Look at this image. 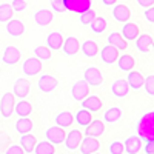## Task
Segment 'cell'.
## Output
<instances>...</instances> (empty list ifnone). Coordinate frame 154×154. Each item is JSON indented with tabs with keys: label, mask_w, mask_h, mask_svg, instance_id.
Masks as SVG:
<instances>
[{
	"label": "cell",
	"mask_w": 154,
	"mask_h": 154,
	"mask_svg": "<svg viewBox=\"0 0 154 154\" xmlns=\"http://www.w3.org/2000/svg\"><path fill=\"white\" fill-rule=\"evenodd\" d=\"M100 53V57H102V62L103 63H108V65H111V63H116L119 59V49L114 48L112 45H105L103 49L99 51Z\"/></svg>",
	"instance_id": "obj_14"
},
{
	"label": "cell",
	"mask_w": 154,
	"mask_h": 154,
	"mask_svg": "<svg viewBox=\"0 0 154 154\" xmlns=\"http://www.w3.org/2000/svg\"><path fill=\"white\" fill-rule=\"evenodd\" d=\"M63 40H65V38L62 37L60 32L53 31V32H49L48 37H46V46H48L49 49H56V51H57V49H62Z\"/></svg>",
	"instance_id": "obj_26"
},
{
	"label": "cell",
	"mask_w": 154,
	"mask_h": 154,
	"mask_svg": "<svg viewBox=\"0 0 154 154\" xmlns=\"http://www.w3.org/2000/svg\"><path fill=\"white\" fill-rule=\"evenodd\" d=\"M88 94H89V85H88V82L85 79H80V80L74 82V85L71 88V96H72L74 100L82 102Z\"/></svg>",
	"instance_id": "obj_6"
},
{
	"label": "cell",
	"mask_w": 154,
	"mask_h": 154,
	"mask_svg": "<svg viewBox=\"0 0 154 154\" xmlns=\"http://www.w3.org/2000/svg\"><path fill=\"white\" fill-rule=\"evenodd\" d=\"M11 6H12V9H14V12H23L28 6V2L26 0H12Z\"/></svg>",
	"instance_id": "obj_42"
},
{
	"label": "cell",
	"mask_w": 154,
	"mask_h": 154,
	"mask_svg": "<svg viewBox=\"0 0 154 154\" xmlns=\"http://www.w3.org/2000/svg\"><path fill=\"white\" fill-rule=\"evenodd\" d=\"M74 123V116L69 111H60L56 116V125L62 126V128H68Z\"/></svg>",
	"instance_id": "obj_30"
},
{
	"label": "cell",
	"mask_w": 154,
	"mask_h": 154,
	"mask_svg": "<svg viewBox=\"0 0 154 154\" xmlns=\"http://www.w3.org/2000/svg\"><path fill=\"white\" fill-rule=\"evenodd\" d=\"M137 5L142 8H148V6L154 5V0H137Z\"/></svg>",
	"instance_id": "obj_47"
},
{
	"label": "cell",
	"mask_w": 154,
	"mask_h": 154,
	"mask_svg": "<svg viewBox=\"0 0 154 154\" xmlns=\"http://www.w3.org/2000/svg\"><path fill=\"white\" fill-rule=\"evenodd\" d=\"M82 139H83V134L79 131V130H71L68 133V136L65 137V146L69 149V151H74V149H79L80 143H82Z\"/></svg>",
	"instance_id": "obj_16"
},
{
	"label": "cell",
	"mask_w": 154,
	"mask_h": 154,
	"mask_svg": "<svg viewBox=\"0 0 154 154\" xmlns=\"http://www.w3.org/2000/svg\"><path fill=\"white\" fill-rule=\"evenodd\" d=\"M6 32L11 37H20L25 32V25L19 19H11L6 22Z\"/></svg>",
	"instance_id": "obj_23"
},
{
	"label": "cell",
	"mask_w": 154,
	"mask_h": 154,
	"mask_svg": "<svg viewBox=\"0 0 154 154\" xmlns=\"http://www.w3.org/2000/svg\"><path fill=\"white\" fill-rule=\"evenodd\" d=\"M112 17L117 20V22H120V23H125V22H128L130 20V17H131V9L128 8L126 5H117L116 3L114 6H112Z\"/></svg>",
	"instance_id": "obj_18"
},
{
	"label": "cell",
	"mask_w": 154,
	"mask_h": 154,
	"mask_svg": "<svg viewBox=\"0 0 154 154\" xmlns=\"http://www.w3.org/2000/svg\"><path fill=\"white\" fill-rule=\"evenodd\" d=\"M143 17H145V20H146L148 23L154 25V5H152V6H148V8H145Z\"/></svg>",
	"instance_id": "obj_44"
},
{
	"label": "cell",
	"mask_w": 154,
	"mask_h": 154,
	"mask_svg": "<svg viewBox=\"0 0 154 154\" xmlns=\"http://www.w3.org/2000/svg\"><path fill=\"white\" fill-rule=\"evenodd\" d=\"M111 93L116 97H126L128 93H130V83L125 79H117L114 80L111 85Z\"/></svg>",
	"instance_id": "obj_19"
},
{
	"label": "cell",
	"mask_w": 154,
	"mask_h": 154,
	"mask_svg": "<svg viewBox=\"0 0 154 154\" xmlns=\"http://www.w3.org/2000/svg\"><path fill=\"white\" fill-rule=\"evenodd\" d=\"M108 149H109L111 154H122V152H125V145L122 142H117V140H116V142H112L109 145Z\"/></svg>",
	"instance_id": "obj_43"
},
{
	"label": "cell",
	"mask_w": 154,
	"mask_h": 154,
	"mask_svg": "<svg viewBox=\"0 0 154 154\" xmlns=\"http://www.w3.org/2000/svg\"><path fill=\"white\" fill-rule=\"evenodd\" d=\"M126 80L128 83H130V88L131 89H140V88H143V83H145V77L142 72H139V71H128V77H126Z\"/></svg>",
	"instance_id": "obj_21"
},
{
	"label": "cell",
	"mask_w": 154,
	"mask_h": 154,
	"mask_svg": "<svg viewBox=\"0 0 154 154\" xmlns=\"http://www.w3.org/2000/svg\"><path fill=\"white\" fill-rule=\"evenodd\" d=\"M74 120H75L77 123H79L80 126H86L89 122L93 120V114H91V111H88V109L82 108V109H79V111L75 112Z\"/></svg>",
	"instance_id": "obj_34"
},
{
	"label": "cell",
	"mask_w": 154,
	"mask_h": 154,
	"mask_svg": "<svg viewBox=\"0 0 154 154\" xmlns=\"http://www.w3.org/2000/svg\"><path fill=\"white\" fill-rule=\"evenodd\" d=\"M106 42H108V45H112L114 48H117L119 51H123V49L128 48V40L120 32H111L106 37Z\"/></svg>",
	"instance_id": "obj_25"
},
{
	"label": "cell",
	"mask_w": 154,
	"mask_h": 154,
	"mask_svg": "<svg viewBox=\"0 0 154 154\" xmlns=\"http://www.w3.org/2000/svg\"><path fill=\"white\" fill-rule=\"evenodd\" d=\"M125 152L128 154H137L142 151V139H140L139 136H130L125 142Z\"/></svg>",
	"instance_id": "obj_20"
},
{
	"label": "cell",
	"mask_w": 154,
	"mask_h": 154,
	"mask_svg": "<svg viewBox=\"0 0 154 154\" xmlns=\"http://www.w3.org/2000/svg\"><path fill=\"white\" fill-rule=\"evenodd\" d=\"M35 143H37L35 136H32L31 133H25V134H22V137H20V145H22V148H23L25 152L31 154L32 149H34V146H35Z\"/></svg>",
	"instance_id": "obj_28"
},
{
	"label": "cell",
	"mask_w": 154,
	"mask_h": 154,
	"mask_svg": "<svg viewBox=\"0 0 154 154\" xmlns=\"http://www.w3.org/2000/svg\"><path fill=\"white\" fill-rule=\"evenodd\" d=\"M143 89L146 91L148 96L154 97V74L145 77V83H143Z\"/></svg>",
	"instance_id": "obj_40"
},
{
	"label": "cell",
	"mask_w": 154,
	"mask_h": 154,
	"mask_svg": "<svg viewBox=\"0 0 154 154\" xmlns=\"http://www.w3.org/2000/svg\"><path fill=\"white\" fill-rule=\"evenodd\" d=\"M102 100H100V97H97V96H86L83 100H82V108H85V109H88V111H93V112H97V111H100L102 109Z\"/></svg>",
	"instance_id": "obj_24"
},
{
	"label": "cell",
	"mask_w": 154,
	"mask_h": 154,
	"mask_svg": "<svg viewBox=\"0 0 154 154\" xmlns=\"http://www.w3.org/2000/svg\"><path fill=\"white\" fill-rule=\"evenodd\" d=\"M46 140H49L53 145H60L65 142V137H66V133H65V128H62L59 125H54V126H49L46 133Z\"/></svg>",
	"instance_id": "obj_4"
},
{
	"label": "cell",
	"mask_w": 154,
	"mask_h": 154,
	"mask_svg": "<svg viewBox=\"0 0 154 154\" xmlns=\"http://www.w3.org/2000/svg\"><path fill=\"white\" fill-rule=\"evenodd\" d=\"M63 2H65L66 11L77 12V14H82L93 5V0H63Z\"/></svg>",
	"instance_id": "obj_8"
},
{
	"label": "cell",
	"mask_w": 154,
	"mask_h": 154,
	"mask_svg": "<svg viewBox=\"0 0 154 154\" xmlns=\"http://www.w3.org/2000/svg\"><path fill=\"white\" fill-rule=\"evenodd\" d=\"M91 29H93V32L94 34H102L105 29H106V26H108V23H106V20H105V17H97L96 16V19L91 22Z\"/></svg>",
	"instance_id": "obj_37"
},
{
	"label": "cell",
	"mask_w": 154,
	"mask_h": 154,
	"mask_svg": "<svg viewBox=\"0 0 154 154\" xmlns=\"http://www.w3.org/2000/svg\"><path fill=\"white\" fill-rule=\"evenodd\" d=\"M42 60L37 59L35 56L34 57H28L26 60L23 62V66H22V71L25 75L28 77H32V75H37L42 72Z\"/></svg>",
	"instance_id": "obj_3"
},
{
	"label": "cell",
	"mask_w": 154,
	"mask_h": 154,
	"mask_svg": "<svg viewBox=\"0 0 154 154\" xmlns=\"http://www.w3.org/2000/svg\"><path fill=\"white\" fill-rule=\"evenodd\" d=\"M12 16H14V9H12L11 3L0 5V23H6L8 20L12 19Z\"/></svg>",
	"instance_id": "obj_36"
},
{
	"label": "cell",
	"mask_w": 154,
	"mask_h": 154,
	"mask_svg": "<svg viewBox=\"0 0 154 154\" xmlns=\"http://www.w3.org/2000/svg\"><path fill=\"white\" fill-rule=\"evenodd\" d=\"M80 51L83 53L85 57H89V59H93L99 54V45L94 42V40H85L82 45H80Z\"/></svg>",
	"instance_id": "obj_27"
},
{
	"label": "cell",
	"mask_w": 154,
	"mask_h": 154,
	"mask_svg": "<svg viewBox=\"0 0 154 154\" xmlns=\"http://www.w3.org/2000/svg\"><path fill=\"white\" fill-rule=\"evenodd\" d=\"M120 117H122V109L117 106L109 108L108 111H105V116H103L106 123H116L117 120H120Z\"/></svg>",
	"instance_id": "obj_35"
},
{
	"label": "cell",
	"mask_w": 154,
	"mask_h": 154,
	"mask_svg": "<svg viewBox=\"0 0 154 154\" xmlns=\"http://www.w3.org/2000/svg\"><path fill=\"white\" fill-rule=\"evenodd\" d=\"M14 112L19 116V117H28V116L32 112V105L26 100H19V103H16L14 106Z\"/></svg>",
	"instance_id": "obj_31"
},
{
	"label": "cell",
	"mask_w": 154,
	"mask_h": 154,
	"mask_svg": "<svg viewBox=\"0 0 154 154\" xmlns=\"http://www.w3.org/2000/svg\"><path fill=\"white\" fill-rule=\"evenodd\" d=\"M143 151L146 154H154V140H148V142H145Z\"/></svg>",
	"instance_id": "obj_46"
},
{
	"label": "cell",
	"mask_w": 154,
	"mask_h": 154,
	"mask_svg": "<svg viewBox=\"0 0 154 154\" xmlns=\"http://www.w3.org/2000/svg\"><path fill=\"white\" fill-rule=\"evenodd\" d=\"M31 89V83L26 79H17L14 82V86H12V94H14L17 99H26Z\"/></svg>",
	"instance_id": "obj_11"
},
{
	"label": "cell",
	"mask_w": 154,
	"mask_h": 154,
	"mask_svg": "<svg viewBox=\"0 0 154 154\" xmlns=\"http://www.w3.org/2000/svg\"><path fill=\"white\" fill-rule=\"evenodd\" d=\"M34 128V122L28 117H20L16 122V131L19 134H25V133H31Z\"/></svg>",
	"instance_id": "obj_32"
},
{
	"label": "cell",
	"mask_w": 154,
	"mask_h": 154,
	"mask_svg": "<svg viewBox=\"0 0 154 154\" xmlns=\"http://www.w3.org/2000/svg\"><path fill=\"white\" fill-rule=\"evenodd\" d=\"M102 3H103L105 6H114L116 3H117V0H102Z\"/></svg>",
	"instance_id": "obj_48"
},
{
	"label": "cell",
	"mask_w": 154,
	"mask_h": 154,
	"mask_svg": "<svg viewBox=\"0 0 154 154\" xmlns=\"http://www.w3.org/2000/svg\"><path fill=\"white\" fill-rule=\"evenodd\" d=\"M34 154H54L56 152V148L54 145L49 142V140H45V142H37L34 149H32Z\"/></svg>",
	"instance_id": "obj_33"
},
{
	"label": "cell",
	"mask_w": 154,
	"mask_h": 154,
	"mask_svg": "<svg viewBox=\"0 0 154 154\" xmlns=\"http://www.w3.org/2000/svg\"><path fill=\"white\" fill-rule=\"evenodd\" d=\"M96 19V11L94 9H86L85 12H82L80 14V23L82 25H91V22Z\"/></svg>",
	"instance_id": "obj_39"
},
{
	"label": "cell",
	"mask_w": 154,
	"mask_h": 154,
	"mask_svg": "<svg viewBox=\"0 0 154 154\" xmlns=\"http://www.w3.org/2000/svg\"><path fill=\"white\" fill-rule=\"evenodd\" d=\"M99 148H100V142L97 140V137H89V136H86V137L82 139V143H80V146H79V149H80L82 154H93V152H97Z\"/></svg>",
	"instance_id": "obj_12"
},
{
	"label": "cell",
	"mask_w": 154,
	"mask_h": 154,
	"mask_svg": "<svg viewBox=\"0 0 154 154\" xmlns=\"http://www.w3.org/2000/svg\"><path fill=\"white\" fill-rule=\"evenodd\" d=\"M22 152H25L23 148H22V145H11L6 149V154H22Z\"/></svg>",
	"instance_id": "obj_45"
},
{
	"label": "cell",
	"mask_w": 154,
	"mask_h": 154,
	"mask_svg": "<svg viewBox=\"0 0 154 154\" xmlns=\"http://www.w3.org/2000/svg\"><path fill=\"white\" fill-rule=\"evenodd\" d=\"M57 85H59V80L51 74H42L40 77H38V82H37L38 89H40L42 93H46V94L53 93L57 88Z\"/></svg>",
	"instance_id": "obj_5"
},
{
	"label": "cell",
	"mask_w": 154,
	"mask_h": 154,
	"mask_svg": "<svg viewBox=\"0 0 154 154\" xmlns=\"http://www.w3.org/2000/svg\"><path fill=\"white\" fill-rule=\"evenodd\" d=\"M134 43H136V48H137L139 53L148 54L149 51L154 48V38L149 34H139L137 38L134 40Z\"/></svg>",
	"instance_id": "obj_9"
},
{
	"label": "cell",
	"mask_w": 154,
	"mask_h": 154,
	"mask_svg": "<svg viewBox=\"0 0 154 154\" xmlns=\"http://www.w3.org/2000/svg\"><path fill=\"white\" fill-rule=\"evenodd\" d=\"M128 42H134L136 38H137V35L140 34V31H139V26L136 23H131L130 20L128 22H125L123 23V26H122V32H120Z\"/></svg>",
	"instance_id": "obj_22"
},
{
	"label": "cell",
	"mask_w": 154,
	"mask_h": 154,
	"mask_svg": "<svg viewBox=\"0 0 154 154\" xmlns=\"http://www.w3.org/2000/svg\"><path fill=\"white\" fill-rule=\"evenodd\" d=\"M134 65H136V62H134L133 56H130V54H122L117 59V66H119L120 71L128 72V71L134 69Z\"/></svg>",
	"instance_id": "obj_29"
},
{
	"label": "cell",
	"mask_w": 154,
	"mask_h": 154,
	"mask_svg": "<svg viewBox=\"0 0 154 154\" xmlns=\"http://www.w3.org/2000/svg\"><path fill=\"white\" fill-rule=\"evenodd\" d=\"M34 56H35L37 59H40L42 62H46V60H49L51 57H53V54H51V49H49L46 45H38V46H35Z\"/></svg>",
	"instance_id": "obj_38"
},
{
	"label": "cell",
	"mask_w": 154,
	"mask_h": 154,
	"mask_svg": "<svg viewBox=\"0 0 154 154\" xmlns=\"http://www.w3.org/2000/svg\"><path fill=\"white\" fill-rule=\"evenodd\" d=\"M20 57H22V53L19 51V48L17 46H12V45L11 46H6V49L3 51V56H2L3 63H5V65H9V66L19 63Z\"/></svg>",
	"instance_id": "obj_13"
},
{
	"label": "cell",
	"mask_w": 154,
	"mask_h": 154,
	"mask_svg": "<svg viewBox=\"0 0 154 154\" xmlns=\"http://www.w3.org/2000/svg\"><path fill=\"white\" fill-rule=\"evenodd\" d=\"M62 51H63L66 56H69V57L75 56V54L80 51V43H79V40H77V37H72V35L66 37L65 40H63Z\"/></svg>",
	"instance_id": "obj_17"
},
{
	"label": "cell",
	"mask_w": 154,
	"mask_h": 154,
	"mask_svg": "<svg viewBox=\"0 0 154 154\" xmlns=\"http://www.w3.org/2000/svg\"><path fill=\"white\" fill-rule=\"evenodd\" d=\"M51 2V9H53L54 12H65L66 11V6H65V2L63 0H49Z\"/></svg>",
	"instance_id": "obj_41"
},
{
	"label": "cell",
	"mask_w": 154,
	"mask_h": 154,
	"mask_svg": "<svg viewBox=\"0 0 154 154\" xmlns=\"http://www.w3.org/2000/svg\"><path fill=\"white\" fill-rule=\"evenodd\" d=\"M14 106H16V96L12 93H5L0 99V116L5 119H9L14 114Z\"/></svg>",
	"instance_id": "obj_2"
},
{
	"label": "cell",
	"mask_w": 154,
	"mask_h": 154,
	"mask_svg": "<svg viewBox=\"0 0 154 154\" xmlns=\"http://www.w3.org/2000/svg\"><path fill=\"white\" fill-rule=\"evenodd\" d=\"M105 133V123L96 119V120H91L86 126H85V134L83 136H89V137H100L102 134Z\"/></svg>",
	"instance_id": "obj_15"
},
{
	"label": "cell",
	"mask_w": 154,
	"mask_h": 154,
	"mask_svg": "<svg viewBox=\"0 0 154 154\" xmlns=\"http://www.w3.org/2000/svg\"><path fill=\"white\" fill-rule=\"evenodd\" d=\"M83 79L88 82L89 86H100L102 82H103V75H102V71L99 68L89 66L83 72Z\"/></svg>",
	"instance_id": "obj_7"
},
{
	"label": "cell",
	"mask_w": 154,
	"mask_h": 154,
	"mask_svg": "<svg viewBox=\"0 0 154 154\" xmlns=\"http://www.w3.org/2000/svg\"><path fill=\"white\" fill-rule=\"evenodd\" d=\"M53 9H46V8H40V9H37L35 11V14H34V22L37 26H48V25L53 22Z\"/></svg>",
	"instance_id": "obj_10"
},
{
	"label": "cell",
	"mask_w": 154,
	"mask_h": 154,
	"mask_svg": "<svg viewBox=\"0 0 154 154\" xmlns=\"http://www.w3.org/2000/svg\"><path fill=\"white\" fill-rule=\"evenodd\" d=\"M136 133L142 142L154 140V111H148L136 123Z\"/></svg>",
	"instance_id": "obj_1"
}]
</instances>
